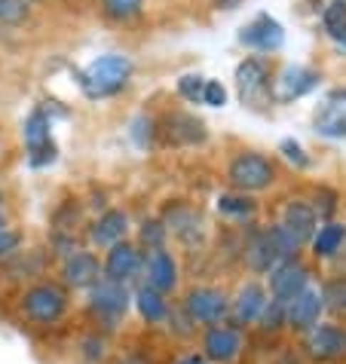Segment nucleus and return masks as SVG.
Segmentation results:
<instances>
[{"label":"nucleus","instance_id":"nucleus-30","mask_svg":"<svg viewBox=\"0 0 346 364\" xmlns=\"http://www.w3.org/2000/svg\"><path fill=\"white\" fill-rule=\"evenodd\" d=\"M86 202L77 196H65L62 202H56V208L49 211V230L58 232H83L86 227Z\"/></svg>","mask_w":346,"mask_h":364},{"label":"nucleus","instance_id":"nucleus-48","mask_svg":"<svg viewBox=\"0 0 346 364\" xmlns=\"http://www.w3.org/2000/svg\"><path fill=\"white\" fill-rule=\"evenodd\" d=\"M9 224H13V220H9V211H6V205H0V230L9 227Z\"/></svg>","mask_w":346,"mask_h":364},{"label":"nucleus","instance_id":"nucleus-19","mask_svg":"<svg viewBox=\"0 0 346 364\" xmlns=\"http://www.w3.org/2000/svg\"><path fill=\"white\" fill-rule=\"evenodd\" d=\"M322 74L310 65H285L279 74H273V86H270V98L276 105H291L303 95H310L313 89H319Z\"/></svg>","mask_w":346,"mask_h":364},{"label":"nucleus","instance_id":"nucleus-45","mask_svg":"<svg viewBox=\"0 0 346 364\" xmlns=\"http://www.w3.org/2000/svg\"><path fill=\"white\" fill-rule=\"evenodd\" d=\"M166 364H209V361L199 355L196 346H184V349H172L166 355Z\"/></svg>","mask_w":346,"mask_h":364},{"label":"nucleus","instance_id":"nucleus-23","mask_svg":"<svg viewBox=\"0 0 346 364\" xmlns=\"http://www.w3.org/2000/svg\"><path fill=\"white\" fill-rule=\"evenodd\" d=\"M346 251V224L343 220H322L315 227L310 245H307V260L310 264H334Z\"/></svg>","mask_w":346,"mask_h":364},{"label":"nucleus","instance_id":"nucleus-47","mask_svg":"<svg viewBox=\"0 0 346 364\" xmlns=\"http://www.w3.org/2000/svg\"><path fill=\"white\" fill-rule=\"evenodd\" d=\"M242 4V0H211V6H215V9H227V13H230V9H236Z\"/></svg>","mask_w":346,"mask_h":364},{"label":"nucleus","instance_id":"nucleus-18","mask_svg":"<svg viewBox=\"0 0 346 364\" xmlns=\"http://www.w3.org/2000/svg\"><path fill=\"white\" fill-rule=\"evenodd\" d=\"M53 276L58 279V285H65L70 294H86L89 288L101 279V255L93 248H83L77 255L65 257L62 264H56Z\"/></svg>","mask_w":346,"mask_h":364},{"label":"nucleus","instance_id":"nucleus-21","mask_svg":"<svg viewBox=\"0 0 346 364\" xmlns=\"http://www.w3.org/2000/svg\"><path fill=\"white\" fill-rule=\"evenodd\" d=\"M239 43L251 49V53H261V55H273L279 53V49L285 46V28L276 16L270 13H258L251 18L248 25L239 28Z\"/></svg>","mask_w":346,"mask_h":364},{"label":"nucleus","instance_id":"nucleus-49","mask_svg":"<svg viewBox=\"0 0 346 364\" xmlns=\"http://www.w3.org/2000/svg\"><path fill=\"white\" fill-rule=\"evenodd\" d=\"M0 205H4V187H0Z\"/></svg>","mask_w":346,"mask_h":364},{"label":"nucleus","instance_id":"nucleus-39","mask_svg":"<svg viewBox=\"0 0 346 364\" xmlns=\"http://www.w3.org/2000/svg\"><path fill=\"white\" fill-rule=\"evenodd\" d=\"M25 245H28V239H25V230L22 227L9 224V227L0 230V267H4L9 257H16Z\"/></svg>","mask_w":346,"mask_h":364},{"label":"nucleus","instance_id":"nucleus-26","mask_svg":"<svg viewBox=\"0 0 346 364\" xmlns=\"http://www.w3.org/2000/svg\"><path fill=\"white\" fill-rule=\"evenodd\" d=\"M215 211L221 220H227L230 227H246V224H254L261 215V202L248 196V193H236V190H227L215 199Z\"/></svg>","mask_w":346,"mask_h":364},{"label":"nucleus","instance_id":"nucleus-7","mask_svg":"<svg viewBox=\"0 0 346 364\" xmlns=\"http://www.w3.org/2000/svg\"><path fill=\"white\" fill-rule=\"evenodd\" d=\"M294 346L307 364H346V321L322 318Z\"/></svg>","mask_w":346,"mask_h":364},{"label":"nucleus","instance_id":"nucleus-32","mask_svg":"<svg viewBox=\"0 0 346 364\" xmlns=\"http://www.w3.org/2000/svg\"><path fill=\"white\" fill-rule=\"evenodd\" d=\"M132 239H135V245L145 251H159V248H172V239H169V230L166 224L159 220V215H145L138 220L135 227H132Z\"/></svg>","mask_w":346,"mask_h":364},{"label":"nucleus","instance_id":"nucleus-12","mask_svg":"<svg viewBox=\"0 0 346 364\" xmlns=\"http://www.w3.org/2000/svg\"><path fill=\"white\" fill-rule=\"evenodd\" d=\"M267 300H270V291H267V285H263V279L242 276L236 282V288H230V318H227V325L248 333L254 328V321L261 318Z\"/></svg>","mask_w":346,"mask_h":364},{"label":"nucleus","instance_id":"nucleus-27","mask_svg":"<svg viewBox=\"0 0 346 364\" xmlns=\"http://www.w3.org/2000/svg\"><path fill=\"white\" fill-rule=\"evenodd\" d=\"M162 129H166V135H169L172 144H181V147L206 144V138H209L206 123H202L196 114H187V110H172V114H166V123H162Z\"/></svg>","mask_w":346,"mask_h":364},{"label":"nucleus","instance_id":"nucleus-4","mask_svg":"<svg viewBox=\"0 0 346 364\" xmlns=\"http://www.w3.org/2000/svg\"><path fill=\"white\" fill-rule=\"evenodd\" d=\"M157 215H159L162 224H166L169 239L175 242L178 248H184L187 255L209 248V220L196 205H193V202L169 199Z\"/></svg>","mask_w":346,"mask_h":364},{"label":"nucleus","instance_id":"nucleus-35","mask_svg":"<svg viewBox=\"0 0 346 364\" xmlns=\"http://www.w3.org/2000/svg\"><path fill=\"white\" fill-rule=\"evenodd\" d=\"M310 205L315 211V218H319V224L322 220H334L337 218V211H340V193L334 187H328V184H319L313 190V196H310Z\"/></svg>","mask_w":346,"mask_h":364},{"label":"nucleus","instance_id":"nucleus-34","mask_svg":"<svg viewBox=\"0 0 346 364\" xmlns=\"http://www.w3.org/2000/svg\"><path fill=\"white\" fill-rule=\"evenodd\" d=\"M43 248L49 251V257H53V264H62L65 257L77 255V251L86 248L83 242V232H58V230H49L46 232V242Z\"/></svg>","mask_w":346,"mask_h":364},{"label":"nucleus","instance_id":"nucleus-11","mask_svg":"<svg viewBox=\"0 0 346 364\" xmlns=\"http://www.w3.org/2000/svg\"><path fill=\"white\" fill-rule=\"evenodd\" d=\"M53 269H56V264L43 245H25L16 257H9L6 264L0 267V285L19 291L37 279L53 276Z\"/></svg>","mask_w":346,"mask_h":364},{"label":"nucleus","instance_id":"nucleus-10","mask_svg":"<svg viewBox=\"0 0 346 364\" xmlns=\"http://www.w3.org/2000/svg\"><path fill=\"white\" fill-rule=\"evenodd\" d=\"M239 239H242V251H239V267L248 272L251 279H267L270 269L282 264L276 245L270 239L267 224L254 220V224L239 227Z\"/></svg>","mask_w":346,"mask_h":364},{"label":"nucleus","instance_id":"nucleus-24","mask_svg":"<svg viewBox=\"0 0 346 364\" xmlns=\"http://www.w3.org/2000/svg\"><path fill=\"white\" fill-rule=\"evenodd\" d=\"M114 340L105 337L95 328H80L77 337L70 340V361L74 364H110L114 358Z\"/></svg>","mask_w":346,"mask_h":364},{"label":"nucleus","instance_id":"nucleus-25","mask_svg":"<svg viewBox=\"0 0 346 364\" xmlns=\"http://www.w3.org/2000/svg\"><path fill=\"white\" fill-rule=\"evenodd\" d=\"M276 220H279L285 230H291L294 236L303 242V245H310L313 232H315V227H319V218H315V211H313V205H310V199H300V196L285 199Z\"/></svg>","mask_w":346,"mask_h":364},{"label":"nucleus","instance_id":"nucleus-15","mask_svg":"<svg viewBox=\"0 0 346 364\" xmlns=\"http://www.w3.org/2000/svg\"><path fill=\"white\" fill-rule=\"evenodd\" d=\"M141 282L150 285L159 294L175 300L181 294V282H184V269H181V257L172 248L147 251L145 255V269H141Z\"/></svg>","mask_w":346,"mask_h":364},{"label":"nucleus","instance_id":"nucleus-14","mask_svg":"<svg viewBox=\"0 0 346 364\" xmlns=\"http://www.w3.org/2000/svg\"><path fill=\"white\" fill-rule=\"evenodd\" d=\"M132 215L126 208H120V205H110L105 208L101 215H93L86 220V227H83V242H86V248H93V251H108L110 245H117V242H123L132 236Z\"/></svg>","mask_w":346,"mask_h":364},{"label":"nucleus","instance_id":"nucleus-2","mask_svg":"<svg viewBox=\"0 0 346 364\" xmlns=\"http://www.w3.org/2000/svg\"><path fill=\"white\" fill-rule=\"evenodd\" d=\"M80 312L86 318V328L101 331L105 337L117 340L126 331L129 316H132V288L110 282L101 276L86 294H80Z\"/></svg>","mask_w":346,"mask_h":364},{"label":"nucleus","instance_id":"nucleus-17","mask_svg":"<svg viewBox=\"0 0 346 364\" xmlns=\"http://www.w3.org/2000/svg\"><path fill=\"white\" fill-rule=\"evenodd\" d=\"M233 80H236V92L239 101L248 107L258 105H270V86H273V70L263 62L261 55H246L233 70Z\"/></svg>","mask_w":346,"mask_h":364},{"label":"nucleus","instance_id":"nucleus-41","mask_svg":"<svg viewBox=\"0 0 346 364\" xmlns=\"http://www.w3.org/2000/svg\"><path fill=\"white\" fill-rule=\"evenodd\" d=\"M175 89H178V95L190 101V105H202V89H206V77L202 74H193V70H187V74H181L175 80Z\"/></svg>","mask_w":346,"mask_h":364},{"label":"nucleus","instance_id":"nucleus-50","mask_svg":"<svg viewBox=\"0 0 346 364\" xmlns=\"http://www.w3.org/2000/svg\"><path fill=\"white\" fill-rule=\"evenodd\" d=\"M28 4H31V6H34V4H37V0H28Z\"/></svg>","mask_w":346,"mask_h":364},{"label":"nucleus","instance_id":"nucleus-3","mask_svg":"<svg viewBox=\"0 0 346 364\" xmlns=\"http://www.w3.org/2000/svg\"><path fill=\"white\" fill-rule=\"evenodd\" d=\"M132 74H135V65H132L129 55L120 53H105L93 58L86 68L77 70V86L83 89L86 98H114L129 86Z\"/></svg>","mask_w":346,"mask_h":364},{"label":"nucleus","instance_id":"nucleus-22","mask_svg":"<svg viewBox=\"0 0 346 364\" xmlns=\"http://www.w3.org/2000/svg\"><path fill=\"white\" fill-rule=\"evenodd\" d=\"M172 297L159 294L145 282H138V285H132V312H135V318L145 325L147 331H162L169 318V309H172Z\"/></svg>","mask_w":346,"mask_h":364},{"label":"nucleus","instance_id":"nucleus-20","mask_svg":"<svg viewBox=\"0 0 346 364\" xmlns=\"http://www.w3.org/2000/svg\"><path fill=\"white\" fill-rule=\"evenodd\" d=\"M325 318L322 294L319 285H310L307 291H300L291 303H285V325H288V340H300L307 331H313Z\"/></svg>","mask_w":346,"mask_h":364},{"label":"nucleus","instance_id":"nucleus-46","mask_svg":"<svg viewBox=\"0 0 346 364\" xmlns=\"http://www.w3.org/2000/svg\"><path fill=\"white\" fill-rule=\"evenodd\" d=\"M105 208H110L108 193H105V190H93V193H89V199H86V211H93V215H101Z\"/></svg>","mask_w":346,"mask_h":364},{"label":"nucleus","instance_id":"nucleus-44","mask_svg":"<svg viewBox=\"0 0 346 364\" xmlns=\"http://www.w3.org/2000/svg\"><path fill=\"white\" fill-rule=\"evenodd\" d=\"M202 105L209 107H224L227 105V86L221 80H209L206 77V89H202Z\"/></svg>","mask_w":346,"mask_h":364},{"label":"nucleus","instance_id":"nucleus-16","mask_svg":"<svg viewBox=\"0 0 346 364\" xmlns=\"http://www.w3.org/2000/svg\"><path fill=\"white\" fill-rule=\"evenodd\" d=\"M141 269H145V251L135 245V239H123L117 245H110L108 251H101V276L120 285H138Z\"/></svg>","mask_w":346,"mask_h":364},{"label":"nucleus","instance_id":"nucleus-5","mask_svg":"<svg viewBox=\"0 0 346 364\" xmlns=\"http://www.w3.org/2000/svg\"><path fill=\"white\" fill-rule=\"evenodd\" d=\"M175 300L196 321L199 331L211 325H224L230 318V288L221 285V282H193Z\"/></svg>","mask_w":346,"mask_h":364},{"label":"nucleus","instance_id":"nucleus-29","mask_svg":"<svg viewBox=\"0 0 346 364\" xmlns=\"http://www.w3.org/2000/svg\"><path fill=\"white\" fill-rule=\"evenodd\" d=\"M162 337H166L175 349H184V346H193L199 337V328H196V321H193L184 306L175 300L172 303V309H169V318H166V325H162Z\"/></svg>","mask_w":346,"mask_h":364},{"label":"nucleus","instance_id":"nucleus-38","mask_svg":"<svg viewBox=\"0 0 346 364\" xmlns=\"http://www.w3.org/2000/svg\"><path fill=\"white\" fill-rule=\"evenodd\" d=\"M31 18L28 0H0V28H22Z\"/></svg>","mask_w":346,"mask_h":364},{"label":"nucleus","instance_id":"nucleus-1","mask_svg":"<svg viewBox=\"0 0 346 364\" xmlns=\"http://www.w3.org/2000/svg\"><path fill=\"white\" fill-rule=\"evenodd\" d=\"M13 309L22 325L34 331H56L74 312V294L65 285H58L56 276H46L19 288L13 297Z\"/></svg>","mask_w":346,"mask_h":364},{"label":"nucleus","instance_id":"nucleus-37","mask_svg":"<svg viewBox=\"0 0 346 364\" xmlns=\"http://www.w3.org/2000/svg\"><path fill=\"white\" fill-rule=\"evenodd\" d=\"M157 132H159V126H157V119H154V117H147V114L132 117V123H129V138H132V144H135L138 150L154 147Z\"/></svg>","mask_w":346,"mask_h":364},{"label":"nucleus","instance_id":"nucleus-36","mask_svg":"<svg viewBox=\"0 0 346 364\" xmlns=\"http://www.w3.org/2000/svg\"><path fill=\"white\" fill-rule=\"evenodd\" d=\"M101 13H105V18H110V22L126 25L145 13V0H101Z\"/></svg>","mask_w":346,"mask_h":364},{"label":"nucleus","instance_id":"nucleus-6","mask_svg":"<svg viewBox=\"0 0 346 364\" xmlns=\"http://www.w3.org/2000/svg\"><path fill=\"white\" fill-rule=\"evenodd\" d=\"M224 178H227L230 190L236 193H263L276 184L279 168L267 154H258V150H239V154L230 156L227 168H224Z\"/></svg>","mask_w":346,"mask_h":364},{"label":"nucleus","instance_id":"nucleus-33","mask_svg":"<svg viewBox=\"0 0 346 364\" xmlns=\"http://www.w3.org/2000/svg\"><path fill=\"white\" fill-rule=\"evenodd\" d=\"M110 364H166V358H162L159 352H154V346H147V343L126 340V343H120V346L114 349Z\"/></svg>","mask_w":346,"mask_h":364},{"label":"nucleus","instance_id":"nucleus-40","mask_svg":"<svg viewBox=\"0 0 346 364\" xmlns=\"http://www.w3.org/2000/svg\"><path fill=\"white\" fill-rule=\"evenodd\" d=\"M279 156H282L288 166L298 168V171H303V168L313 166V156L307 154V150H303L300 141H294V138H282V141H279Z\"/></svg>","mask_w":346,"mask_h":364},{"label":"nucleus","instance_id":"nucleus-28","mask_svg":"<svg viewBox=\"0 0 346 364\" xmlns=\"http://www.w3.org/2000/svg\"><path fill=\"white\" fill-rule=\"evenodd\" d=\"M313 126L322 138H346V89H337L315 107Z\"/></svg>","mask_w":346,"mask_h":364},{"label":"nucleus","instance_id":"nucleus-42","mask_svg":"<svg viewBox=\"0 0 346 364\" xmlns=\"http://www.w3.org/2000/svg\"><path fill=\"white\" fill-rule=\"evenodd\" d=\"M346 25V0H328L322 6V28L325 34L328 31H337V28Z\"/></svg>","mask_w":346,"mask_h":364},{"label":"nucleus","instance_id":"nucleus-9","mask_svg":"<svg viewBox=\"0 0 346 364\" xmlns=\"http://www.w3.org/2000/svg\"><path fill=\"white\" fill-rule=\"evenodd\" d=\"M22 144L25 159L31 168H49L58 159V144L53 138V117L43 105L31 107V114L22 119Z\"/></svg>","mask_w":346,"mask_h":364},{"label":"nucleus","instance_id":"nucleus-43","mask_svg":"<svg viewBox=\"0 0 346 364\" xmlns=\"http://www.w3.org/2000/svg\"><path fill=\"white\" fill-rule=\"evenodd\" d=\"M267 364H307V361L300 358V352H298V346H294V340H291V343H279L276 349H270Z\"/></svg>","mask_w":346,"mask_h":364},{"label":"nucleus","instance_id":"nucleus-13","mask_svg":"<svg viewBox=\"0 0 346 364\" xmlns=\"http://www.w3.org/2000/svg\"><path fill=\"white\" fill-rule=\"evenodd\" d=\"M313 279H315V269L307 260V255H303V257H291V260H282V264H276L270 269V276L263 279V285H267L273 300L291 303L294 297L300 294V291H307L310 285H315Z\"/></svg>","mask_w":346,"mask_h":364},{"label":"nucleus","instance_id":"nucleus-8","mask_svg":"<svg viewBox=\"0 0 346 364\" xmlns=\"http://www.w3.org/2000/svg\"><path fill=\"white\" fill-rule=\"evenodd\" d=\"M196 352L209 364H242L251 355V340L246 331L233 328V325H211V328H202L199 337H196Z\"/></svg>","mask_w":346,"mask_h":364},{"label":"nucleus","instance_id":"nucleus-31","mask_svg":"<svg viewBox=\"0 0 346 364\" xmlns=\"http://www.w3.org/2000/svg\"><path fill=\"white\" fill-rule=\"evenodd\" d=\"M319 294L325 306V318L346 321V272H331L319 282Z\"/></svg>","mask_w":346,"mask_h":364}]
</instances>
